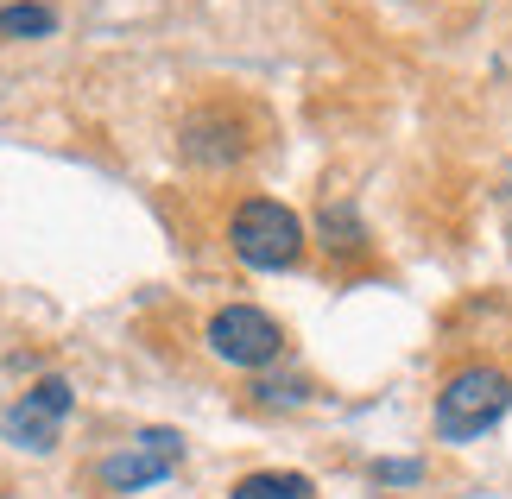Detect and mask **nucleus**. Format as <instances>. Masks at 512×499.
<instances>
[{
    "label": "nucleus",
    "instance_id": "obj_1",
    "mask_svg": "<svg viewBox=\"0 0 512 499\" xmlns=\"http://www.w3.org/2000/svg\"><path fill=\"white\" fill-rule=\"evenodd\" d=\"M228 247L253 272H291L304 259V222L272 196H247L228 222Z\"/></svg>",
    "mask_w": 512,
    "mask_h": 499
},
{
    "label": "nucleus",
    "instance_id": "obj_2",
    "mask_svg": "<svg viewBox=\"0 0 512 499\" xmlns=\"http://www.w3.org/2000/svg\"><path fill=\"white\" fill-rule=\"evenodd\" d=\"M506 405H512V379L500 367H462L437 392V436L443 443H468V436L494 430Z\"/></svg>",
    "mask_w": 512,
    "mask_h": 499
},
{
    "label": "nucleus",
    "instance_id": "obj_3",
    "mask_svg": "<svg viewBox=\"0 0 512 499\" xmlns=\"http://www.w3.org/2000/svg\"><path fill=\"white\" fill-rule=\"evenodd\" d=\"M203 335H209V354H215V361H228V367H272L285 354V329L272 323L266 310H253V304L215 310Z\"/></svg>",
    "mask_w": 512,
    "mask_h": 499
},
{
    "label": "nucleus",
    "instance_id": "obj_4",
    "mask_svg": "<svg viewBox=\"0 0 512 499\" xmlns=\"http://www.w3.org/2000/svg\"><path fill=\"white\" fill-rule=\"evenodd\" d=\"M184 462V436L177 430H140L127 449H114L102 468H95V481L108 493H140L152 481H165V474Z\"/></svg>",
    "mask_w": 512,
    "mask_h": 499
},
{
    "label": "nucleus",
    "instance_id": "obj_5",
    "mask_svg": "<svg viewBox=\"0 0 512 499\" xmlns=\"http://www.w3.org/2000/svg\"><path fill=\"white\" fill-rule=\"evenodd\" d=\"M70 386L64 379H38V386L19 398V405L7 411V436L19 449H32V455H45V449H57V430H64V417H70Z\"/></svg>",
    "mask_w": 512,
    "mask_h": 499
},
{
    "label": "nucleus",
    "instance_id": "obj_6",
    "mask_svg": "<svg viewBox=\"0 0 512 499\" xmlns=\"http://www.w3.org/2000/svg\"><path fill=\"white\" fill-rule=\"evenodd\" d=\"M177 152L190 158V165H209V171H228L234 158H241V133H234L222 114H190L184 127H177Z\"/></svg>",
    "mask_w": 512,
    "mask_h": 499
},
{
    "label": "nucleus",
    "instance_id": "obj_7",
    "mask_svg": "<svg viewBox=\"0 0 512 499\" xmlns=\"http://www.w3.org/2000/svg\"><path fill=\"white\" fill-rule=\"evenodd\" d=\"M317 234H323V247H329V253H361V247H367V228L354 222V209H348V203H323Z\"/></svg>",
    "mask_w": 512,
    "mask_h": 499
},
{
    "label": "nucleus",
    "instance_id": "obj_8",
    "mask_svg": "<svg viewBox=\"0 0 512 499\" xmlns=\"http://www.w3.org/2000/svg\"><path fill=\"white\" fill-rule=\"evenodd\" d=\"M228 499H317L310 474H247Z\"/></svg>",
    "mask_w": 512,
    "mask_h": 499
},
{
    "label": "nucleus",
    "instance_id": "obj_9",
    "mask_svg": "<svg viewBox=\"0 0 512 499\" xmlns=\"http://www.w3.org/2000/svg\"><path fill=\"white\" fill-rule=\"evenodd\" d=\"M57 26V13L45 0H13V7H0V32L7 38H45Z\"/></svg>",
    "mask_w": 512,
    "mask_h": 499
},
{
    "label": "nucleus",
    "instance_id": "obj_10",
    "mask_svg": "<svg viewBox=\"0 0 512 499\" xmlns=\"http://www.w3.org/2000/svg\"><path fill=\"white\" fill-rule=\"evenodd\" d=\"M418 462H380V481H392V487H405V481H418Z\"/></svg>",
    "mask_w": 512,
    "mask_h": 499
}]
</instances>
